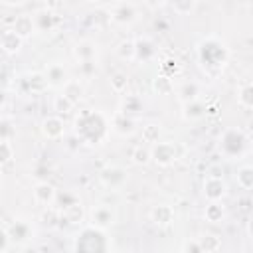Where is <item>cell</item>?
Instances as JSON below:
<instances>
[{"instance_id": "1", "label": "cell", "mask_w": 253, "mask_h": 253, "mask_svg": "<svg viewBox=\"0 0 253 253\" xmlns=\"http://www.w3.org/2000/svg\"><path fill=\"white\" fill-rule=\"evenodd\" d=\"M107 119L99 111H81L75 117V134L87 144H99L107 134Z\"/></svg>"}, {"instance_id": "2", "label": "cell", "mask_w": 253, "mask_h": 253, "mask_svg": "<svg viewBox=\"0 0 253 253\" xmlns=\"http://www.w3.org/2000/svg\"><path fill=\"white\" fill-rule=\"evenodd\" d=\"M73 249L83 251V253H97V251H109L111 243L105 235V229L89 225V227H83L77 233V237L73 241Z\"/></svg>"}, {"instance_id": "3", "label": "cell", "mask_w": 253, "mask_h": 253, "mask_svg": "<svg viewBox=\"0 0 253 253\" xmlns=\"http://www.w3.org/2000/svg\"><path fill=\"white\" fill-rule=\"evenodd\" d=\"M198 53H200V61L206 67H221L227 61V47L217 38L202 40L200 47H198Z\"/></svg>"}, {"instance_id": "4", "label": "cell", "mask_w": 253, "mask_h": 253, "mask_svg": "<svg viewBox=\"0 0 253 253\" xmlns=\"http://www.w3.org/2000/svg\"><path fill=\"white\" fill-rule=\"evenodd\" d=\"M247 148V136L241 128H227L219 138V150L225 158H239Z\"/></svg>"}, {"instance_id": "5", "label": "cell", "mask_w": 253, "mask_h": 253, "mask_svg": "<svg viewBox=\"0 0 253 253\" xmlns=\"http://www.w3.org/2000/svg\"><path fill=\"white\" fill-rule=\"evenodd\" d=\"M150 158L158 166H170L172 162H176L180 158L178 144L176 142H154V146L150 150Z\"/></svg>"}, {"instance_id": "6", "label": "cell", "mask_w": 253, "mask_h": 253, "mask_svg": "<svg viewBox=\"0 0 253 253\" xmlns=\"http://www.w3.org/2000/svg\"><path fill=\"white\" fill-rule=\"evenodd\" d=\"M99 180L109 190H121L126 184V170L117 164H109L99 172Z\"/></svg>"}, {"instance_id": "7", "label": "cell", "mask_w": 253, "mask_h": 253, "mask_svg": "<svg viewBox=\"0 0 253 253\" xmlns=\"http://www.w3.org/2000/svg\"><path fill=\"white\" fill-rule=\"evenodd\" d=\"M89 221H91V225H95L99 229H107L117 221V211H115V208H111L107 204H97L89 211Z\"/></svg>"}, {"instance_id": "8", "label": "cell", "mask_w": 253, "mask_h": 253, "mask_svg": "<svg viewBox=\"0 0 253 253\" xmlns=\"http://www.w3.org/2000/svg\"><path fill=\"white\" fill-rule=\"evenodd\" d=\"M111 22L119 24V26H130L136 20V8L130 2H121L111 10Z\"/></svg>"}, {"instance_id": "9", "label": "cell", "mask_w": 253, "mask_h": 253, "mask_svg": "<svg viewBox=\"0 0 253 253\" xmlns=\"http://www.w3.org/2000/svg\"><path fill=\"white\" fill-rule=\"evenodd\" d=\"M227 194L225 182L215 176H208L204 180V196L208 202H221V198Z\"/></svg>"}, {"instance_id": "10", "label": "cell", "mask_w": 253, "mask_h": 253, "mask_svg": "<svg viewBox=\"0 0 253 253\" xmlns=\"http://www.w3.org/2000/svg\"><path fill=\"white\" fill-rule=\"evenodd\" d=\"M65 132V125H63V119L59 115H51V117H45L42 121V134L49 140H57L61 138Z\"/></svg>"}, {"instance_id": "11", "label": "cell", "mask_w": 253, "mask_h": 253, "mask_svg": "<svg viewBox=\"0 0 253 253\" xmlns=\"http://www.w3.org/2000/svg\"><path fill=\"white\" fill-rule=\"evenodd\" d=\"M111 128H113V132H117V134H121V136H130V134L136 130V123H134L132 117H128V115H125V113H121V111H117V113L113 115V119H111Z\"/></svg>"}, {"instance_id": "12", "label": "cell", "mask_w": 253, "mask_h": 253, "mask_svg": "<svg viewBox=\"0 0 253 253\" xmlns=\"http://www.w3.org/2000/svg\"><path fill=\"white\" fill-rule=\"evenodd\" d=\"M148 217H150V221L154 225L166 227V225H170L174 221V210L170 206H166V204H158V206H152Z\"/></svg>"}, {"instance_id": "13", "label": "cell", "mask_w": 253, "mask_h": 253, "mask_svg": "<svg viewBox=\"0 0 253 253\" xmlns=\"http://www.w3.org/2000/svg\"><path fill=\"white\" fill-rule=\"evenodd\" d=\"M6 231H8L10 241H16V243H24V241H28V239L34 235L32 225H30L28 221H24V219H16V221H12L10 227H8Z\"/></svg>"}, {"instance_id": "14", "label": "cell", "mask_w": 253, "mask_h": 253, "mask_svg": "<svg viewBox=\"0 0 253 253\" xmlns=\"http://www.w3.org/2000/svg\"><path fill=\"white\" fill-rule=\"evenodd\" d=\"M45 79H47V85L49 87H55V89H59V87H63L65 83H67V69L61 65V63H49L47 65V69H45Z\"/></svg>"}, {"instance_id": "15", "label": "cell", "mask_w": 253, "mask_h": 253, "mask_svg": "<svg viewBox=\"0 0 253 253\" xmlns=\"http://www.w3.org/2000/svg\"><path fill=\"white\" fill-rule=\"evenodd\" d=\"M156 55V47L148 38L134 40V61H150Z\"/></svg>"}, {"instance_id": "16", "label": "cell", "mask_w": 253, "mask_h": 253, "mask_svg": "<svg viewBox=\"0 0 253 253\" xmlns=\"http://www.w3.org/2000/svg\"><path fill=\"white\" fill-rule=\"evenodd\" d=\"M22 43H24V40L10 28V30H4L2 32V36H0V47L8 53V55H12V53H18L20 51V47H22Z\"/></svg>"}, {"instance_id": "17", "label": "cell", "mask_w": 253, "mask_h": 253, "mask_svg": "<svg viewBox=\"0 0 253 253\" xmlns=\"http://www.w3.org/2000/svg\"><path fill=\"white\" fill-rule=\"evenodd\" d=\"M57 22H59V18L49 10H40L34 16V28L38 32H51L57 26Z\"/></svg>"}, {"instance_id": "18", "label": "cell", "mask_w": 253, "mask_h": 253, "mask_svg": "<svg viewBox=\"0 0 253 253\" xmlns=\"http://www.w3.org/2000/svg\"><path fill=\"white\" fill-rule=\"evenodd\" d=\"M55 188L51 186V184H47V182H38L36 186H34V200L38 202V204H42V206H51L53 204V200H55Z\"/></svg>"}, {"instance_id": "19", "label": "cell", "mask_w": 253, "mask_h": 253, "mask_svg": "<svg viewBox=\"0 0 253 253\" xmlns=\"http://www.w3.org/2000/svg\"><path fill=\"white\" fill-rule=\"evenodd\" d=\"M12 30H14L22 40L30 38V36L36 32V28H34V18H32V16H28V14L16 16V18H14V22H12Z\"/></svg>"}, {"instance_id": "20", "label": "cell", "mask_w": 253, "mask_h": 253, "mask_svg": "<svg viewBox=\"0 0 253 253\" xmlns=\"http://www.w3.org/2000/svg\"><path fill=\"white\" fill-rule=\"evenodd\" d=\"M97 55V47L93 42L89 40H83V42H77L75 47H73V57L77 61H93Z\"/></svg>"}, {"instance_id": "21", "label": "cell", "mask_w": 253, "mask_h": 253, "mask_svg": "<svg viewBox=\"0 0 253 253\" xmlns=\"http://www.w3.org/2000/svg\"><path fill=\"white\" fill-rule=\"evenodd\" d=\"M59 217H61V219H65V221H67V223H71V225H77V223H81V221H83L85 211H83L81 204H79V202H75V204H71V206H67V208L59 210Z\"/></svg>"}, {"instance_id": "22", "label": "cell", "mask_w": 253, "mask_h": 253, "mask_svg": "<svg viewBox=\"0 0 253 253\" xmlns=\"http://www.w3.org/2000/svg\"><path fill=\"white\" fill-rule=\"evenodd\" d=\"M61 95H65L73 105H77L83 99V85L77 79H67V83L61 87Z\"/></svg>"}, {"instance_id": "23", "label": "cell", "mask_w": 253, "mask_h": 253, "mask_svg": "<svg viewBox=\"0 0 253 253\" xmlns=\"http://www.w3.org/2000/svg\"><path fill=\"white\" fill-rule=\"evenodd\" d=\"M237 105L245 111L253 109V85L249 81H245L239 89H237Z\"/></svg>"}, {"instance_id": "24", "label": "cell", "mask_w": 253, "mask_h": 253, "mask_svg": "<svg viewBox=\"0 0 253 253\" xmlns=\"http://www.w3.org/2000/svg\"><path fill=\"white\" fill-rule=\"evenodd\" d=\"M121 113L132 117V115H138L142 111V101L136 97V95H126L123 101H121V107H119Z\"/></svg>"}, {"instance_id": "25", "label": "cell", "mask_w": 253, "mask_h": 253, "mask_svg": "<svg viewBox=\"0 0 253 253\" xmlns=\"http://www.w3.org/2000/svg\"><path fill=\"white\" fill-rule=\"evenodd\" d=\"M206 115V105H202L198 99L184 103V119L186 121H198Z\"/></svg>"}, {"instance_id": "26", "label": "cell", "mask_w": 253, "mask_h": 253, "mask_svg": "<svg viewBox=\"0 0 253 253\" xmlns=\"http://www.w3.org/2000/svg\"><path fill=\"white\" fill-rule=\"evenodd\" d=\"M204 217L210 223H219L225 217V210H223V206L219 202H210L206 206V210H204Z\"/></svg>"}, {"instance_id": "27", "label": "cell", "mask_w": 253, "mask_h": 253, "mask_svg": "<svg viewBox=\"0 0 253 253\" xmlns=\"http://www.w3.org/2000/svg\"><path fill=\"white\" fill-rule=\"evenodd\" d=\"M26 85H28V89L32 91V93H43L49 85H47V79H45V75L43 73H30L28 77H26Z\"/></svg>"}, {"instance_id": "28", "label": "cell", "mask_w": 253, "mask_h": 253, "mask_svg": "<svg viewBox=\"0 0 253 253\" xmlns=\"http://www.w3.org/2000/svg\"><path fill=\"white\" fill-rule=\"evenodd\" d=\"M115 53L123 61H134V40H123L115 47Z\"/></svg>"}, {"instance_id": "29", "label": "cell", "mask_w": 253, "mask_h": 253, "mask_svg": "<svg viewBox=\"0 0 253 253\" xmlns=\"http://www.w3.org/2000/svg\"><path fill=\"white\" fill-rule=\"evenodd\" d=\"M198 95H200V87H198L196 81H186V83L178 89V99H180L182 103L194 101V99H198Z\"/></svg>"}, {"instance_id": "30", "label": "cell", "mask_w": 253, "mask_h": 253, "mask_svg": "<svg viewBox=\"0 0 253 253\" xmlns=\"http://www.w3.org/2000/svg\"><path fill=\"white\" fill-rule=\"evenodd\" d=\"M198 243H200V249L206 251V253H213V251H219V249H221V239H219L217 235H213V233L202 235V237L198 239Z\"/></svg>"}, {"instance_id": "31", "label": "cell", "mask_w": 253, "mask_h": 253, "mask_svg": "<svg viewBox=\"0 0 253 253\" xmlns=\"http://www.w3.org/2000/svg\"><path fill=\"white\" fill-rule=\"evenodd\" d=\"M152 89L158 93V95H168V93H172L174 91V85H172V77H168V75H156V79H154V83H152Z\"/></svg>"}, {"instance_id": "32", "label": "cell", "mask_w": 253, "mask_h": 253, "mask_svg": "<svg viewBox=\"0 0 253 253\" xmlns=\"http://www.w3.org/2000/svg\"><path fill=\"white\" fill-rule=\"evenodd\" d=\"M237 184L243 188V190H251L253 188V168L249 164H243L239 170H237Z\"/></svg>"}, {"instance_id": "33", "label": "cell", "mask_w": 253, "mask_h": 253, "mask_svg": "<svg viewBox=\"0 0 253 253\" xmlns=\"http://www.w3.org/2000/svg\"><path fill=\"white\" fill-rule=\"evenodd\" d=\"M109 85H111V89H113L115 93H125L126 87H128V77H126V73H123V71L113 73L111 79H109Z\"/></svg>"}, {"instance_id": "34", "label": "cell", "mask_w": 253, "mask_h": 253, "mask_svg": "<svg viewBox=\"0 0 253 253\" xmlns=\"http://www.w3.org/2000/svg\"><path fill=\"white\" fill-rule=\"evenodd\" d=\"M160 125H156V123H146L144 126H142V140L144 142H148V144H154V142H158V138H160Z\"/></svg>"}, {"instance_id": "35", "label": "cell", "mask_w": 253, "mask_h": 253, "mask_svg": "<svg viewBox=\"0 0 253 253\" xmlns=\"http://www.w3.org/2000/svg\"><path fill=\"white\" fill-rule=\"evenodd\" d=\"M172 4V10L178 14V16H188L196 10V0H170Z\"/></svg>"}, {"instance_id": "36", "label": "cell", "mask_w": 253, "mask_h": 253, "mask_svg": "<svg viewBox=\"0 0 253 253\" xmlns=\"http://www.w3.org/2000/svg\"><path fill=\"white\" fill-rule=\"evenodd\" d=\"M73 103L65 97V95H57L55 99H53V111H57V115H69L71 111H73Z\"/></svg>"}, {"instance_id": "37", "label": "cell", "mask_w": 253, "mask_h": 253, "mask_svg": "<svg viewBox=\"0 0 253 253\" xmlns=\"http://www.w3.org/2000/svg\"><path fill=\"white\" fill-rule=\"evenodd\" d=\"M75 202H79L75 194L65 192V190H63V192H55L53 204H57V210H63V208H67V206H71V204H75Z\"/></svg>"}, {"instance_id": "38", "label": "cell", "mask_w": 253, "mask_h": 253, "mask_svg": "<svg viewBox=\"0 0 253 253\" xmlns=\"http://www.w3.org/2000/svg\"><path fill=\"white\" fill-rule=\"evenodd\" d=\"M130 158H132V162H134V164H146V162L150 160V150H148L146 146L138 144V146H134V150H132Z\"/></svg>"}, {"instance_id": "39", "label": "cell", "mask_w": 253, "mask_h": 253, "mask_svg": "<svg viewBox=\"0 0 253 253\" xmlns=\"http://www.w3.org/2000/svg\"><path fill=\"white\" fill-rule=\"evenodd\" d=\"M12 156H14V148H12L10 140H2L0 138V166L8 164L12 160Z\"/></svg>"}, {"instance_id": "40", "label": "cell", "mask_w": 253, "mask_h": 253, "mask_svg": "<svg viewBox=\"0 0 253 253\" xmlns=\"http://www.w3.org/2000/svg\"><path fill=\"white\" fill-rule=\"evenodd\" d=\"M93 61H95V59H93ZM93 61H79V75H83V77H91V75H95L97 67H95Z\"/></svg>"}, {"instance_id": "41", "label": "cell", "mask_w": 253, "mask_h": 253, "mask_svg": "<svg viewBox=\"0 0 253 253\" xmlns=\"http://www.w3.org/2000/svg\"><path fill=\"white\" fill-rule=\"evenodd\" d=\"M12 134H14L12 123H10V121H0V138H2V140H10Z\"/></svg>"}, {"instance_id": "42", "label": "cell", "mask_w": 253, "mask_h": 253, "mask_svg": "<svg viewBox=\"0 0 253 253\" xmlns=\"http://www.w3.org/2000/svg\"><path fill=\"white\" fill-rule=\"evenodd\" d=\"M182 251H184V253H202L198 239H192V241L188 239V241H184V243H182Z\"/></svg>"}, {"instance_id": "43", "label": "cell", "mask_w": 253, "mask_h": 253, "mask_svg": "<svg viewBox=\"0 0 253 253\" xmlns=\"http://www.w3.org/2000/svg\"><path fill=\"white\" fill-rule=\"evenodd\" d=\"M10 249V237L6 229H0V251H8Z\"/></svg>"}, {"instance_id": "44", "label": "cell", "mask_w": 253, "mask_h": 253, "mask_svg": "<svg viewBox=\"0 0 253 253\" xmlns=\"http://www.w3.org/2000/svg\"><path fill=\"white\" fill-rule=\"evenodd\" d=\"M164 2H166V0H142V4H144L146 8H150V10H156V8H160Z\"/></svg>"}, {"instance_id": "45", "label": "cell", "mask_w": 253, "mask_h": 253, "mask_svg": "<svg viewBox=\"0 0 253 253\" xmlns=\"http://www.w3.org/2000/svg\"><path fill=\"white\" fill-rule=\"evenodd\" d=\"M221 174H223V170H221L219 166H211V168L208 170V176H215V178H221Z\"/></svg>"}, {"instance_id": "46", "label": "cell", "mask_w": 253, "mask_h": 253, "mask_svg": "<svg viewBox=\"0 0 253 253\" xmlns=\"http://www.w3.org/2000/svg\"><path fill=\"white\" fill-rule=\"evenodd\" d=\"M6 6H18V4H22L24 0H2Z\"/></svg>"}, {"instance_id": "47", "label": "cell", "mask_w": 253, "mask_h": 253, "mask_svg": "<svg viewBox=\"0 0 253 253\" xmlns=\"http://www.w3.org/2000/svg\"><path fill=\"white\" fill-rule=\"evenodd\" d=\"M6 57H8V53H6V51H4L2 47H0V63H2V61H4Z\"/></svg>"}, {"instance_id": "48", "label": "cell", "mask_w": 253, "mask_h": 253, "mask_svg": "<svg viewBox=\"0 0 253 253\" xmlns=\"http://www.w3.org/2000/svg\"><path fill=\"white\" fill-rule=\"evenodd\" d=\"M2 101H4V93L0 91V105H2Z\"/></svg>"}, {"instance_id": "49", "label": "cell", "mask_w": 253, "mask_h": 253, "mask_svg": "<svg viewBox=\"0 0 253 253\" xmlns=\"http://www.w3.org/2000/svg\"><path fill=\"white\" fill-rule=\"evenodd\" d=\"M85 2H99V0H85Z\"/></svg>"}]
</instances>
